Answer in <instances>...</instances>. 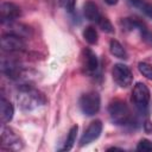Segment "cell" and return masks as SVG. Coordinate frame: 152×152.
Wrapping results in <instances>:
<instances>
[{
	"label": "cell",
	"instance_id": "cell-1",
	"mask_svg": "<svg viewBox=\"0 0 152 152\" xmlns=\"http://www.w3.org/2000/svg\"><path fill=\"white\" fill-rule=\"evenodd\" d=\"M46 102L45 96L37 89L25 86L21 87L18 94V103L24 110H33Z\"/></svg>",
	"mask_w": 152,
	"mask_h": 152
},
{
	"label": "cell",
	"instance_id": "cell-2",
	"mask_svg": "<svg viewBox=\"0 0 152 152\" xmlns=\"http://www.w3.org/2000/svg\"><path fill=\"white\" fill-rule=\"evenodd\" d=\"M108 114L110 121L116 126H126L132 121L131 109L122 100L112 101L108 106Z\"/></svg>",
	"mask_w": 152,
	"mask_h": 152
},
{
	"label": "cell",
	"instance_id": "cell-3",
	"mask_svg": "<svg viewBox=\"0 0 152 152\" xmlns=\"http://www.w3.org/2000/svg\"><path fill=\"white\" fill-rule=\"evenodd\" d=\"M80 108L82 113L87 116H93L95 115L101 107V99L99 93L96 91H87L81 95L80 101H78Z\"/></svg>",
	"mask_w": 152,
	"mask_h": 152
},
{
	"label": "cell",
	"instance_id": "cell-4",
	"mask_svg": "<svg viewBox=\"0 0 152 152\" xmlns=\"http://www.w3.org/2000/svg\"><path fill=\"white\" fill-rule=\"evenodd\" d=\"M150 99H151V94L148 87L142 82L135 83L132 90V102L135 106V108L141 113L145 112L148 108Z\"/></svg>",
	"mask_w": 152,
	"mask_h": 152
},
{
	"label": "cell",
	"instance_id": "cell-5",
	"mask_svg": "<svg viewBox=\"0 0 152 152\" xmlns=\"http://www.w3.org/2000/svg\"><path fill=\"white\" fill-rule=\"evenodd\" d=\"M112 76H113L114 82L120 88H127L133 82V74H132L131 69L124 63L114 64V66L112 69Z\"/></svg>",
	"mask_w": 152,
	"mask_h": 152
},
{
	"label": "cell",
	"instance_id": "cell-6",
	"mask_svg": "<svg viewBox=\"0 0 152 152\" xmlns=\"http://www.w3.org/2000/svg\"><path fill=\"white\" fill-rule=\"evenodd\" d=\"M0 46L2 51L17 52L25 49V42H24V38L21 37H18L11 33H5L0 39Z\"/></svg>",
	"mask_w": 152,
	"mask_h": 152
},
{
	"label": "cell",
	"instance_id": "cell-7",
	"mask_svg": "<svg viewBox=\"0 0 152 152\" xmlns=\"http://www.w3.org/2000/svg\"><path fill=\"white\" fill-rule=\"evenodd\" d=\"M102 122L101 120H94L89 124V126L87 127V129L83 132L81 139H80V146H87L89 144H91L94 140H96L101 133H102Z\"/></svg>",
	"mask_w": 152,
	"mask_h": 152
},
{
	"label": "cell",
	"instance_id": "cell-8",
	"mask_svg": "<svg viewBox=\"0 0 152 152\" xmlns=\"http://www.w3.org/2000/svg\"><path fill=\"white\" fill-rule=\"evenodd\" d=\"M21 15V11L20 7L13 2L10 1H4L0 5V18L2 24H7V23H12L15 21V19H18Z\"/></svg>",
	"mask_w": 152,
	"mask_h": 152
},
{
	"label": "cell",
	"instance_id": "cell-9",
	"mask_svg": "<svg viewBox=\"0 0 152 152\" xmlns=\"http://www.w3.org/2000/svg\"><path fill=\"white\" fill-rule=\"evenodd\" d=\"M82 66L84 72H87L88 75H93L99 68V61L95 52L88 48L83 49L82 51Z\"/></svg>",
	"mask_w": 152,
	"mask_h": 152
},
{
	"label": "cell",
	"instance_id": "cell-10",
	"mask_svg": "<svg viewBox=\"0 0 152 152\" xmlns=\"http://www.w3.org/2000/svg\"><path fill=\"white\" fill-rule=\"evenodd\" d=\"M1 72L11 80H17L21 75V66L13 59L2 58L1 59Z\"/></svg>",
	"mask_w": 152,
	"mask_h": 152
},
{
	"label": "cell",
	"instance_id": "cell-11",
	"mask_svg": "<svg viewBox=\"0 0 152 152\" xmlns=\"http://www.w3.org/2000/svg\"><path fill=\"white\" fill-rule=\"evenodd\" d=\"M1 141L4 146H7L8 148H12V150H19L21 147L19 137L8 127H2Z\"/></svg>",
	"mask_w": 152,
	"mask_h": 152
},
{
	"label": "cell",
	"instance_id": "cell-12",
	"mask_svg": "<svg viewBox=\"0 0 152 152\" xmlns=\"http://www.w3.org/2000/svg\"><path fill=\"white\" fill-rule=\"evenodd\" d=\"M6 25V33H11V34H14V36H18V37H21V38H28L31 36V28L24 24H18L15 21H12V23H7V24H4Z\"/></svg>",
	"mask_w": 152,
	"mask_h": 152
},
{
	"label": "cell",
	"instance_id": "cell-13",
	"mask_svg": "<svg viewBox=\"0 0 152 152\" xmlns=\"http://www.w3.org/2000/svg\"><path fill=\"white\" fill-rule=\"evenodd\" d=\"M83 14L86 17L87 20L93 21V23H99V20L101 19L102 14L97 7V5L90 0H88L84 5H83Z\"/></svg>",
	"mask_w": 152,
	"mask_h": 152
},
{
	"label": "cell",
	"instance_id": "cell-14",
	"mask_svg": "<svg viewBox=\"0 0 152 152\" xmlns=\"http://www.w3.org/2000/svg\"><path fill=\"white\" fill-rule=\"evenodd\" d=\"M14 115V107L13 104L4 96H1L0 100V116L2 124H7L13 119Z\"/></svg>",
	"mask_w": 152,
	"mask_h": 152
},
{
	"label": "cell",
	"instance_id": "cell-15",
	"mask_svg": "<svg viewBox=\"0 0 152 152\" xmlns=\"http://www.w3.org/2000/svg\"><path fill=\"white\" fill-rule=\"evenodd\" d=\"M109 51L114 57H116L119 59H127V52H126L125 48L116 39H112L109 42Z\"/></svg>",
	"mask_w": 152,
	"mask_h": 152
},
{
	"label": "cell",
	"instance_id": "cell-16",
	"mask_svg": "<svg viewBox=\"0 0 152 152\" xmlns=\"http://www.w3.org/2000/svg\"><path fill=\"white\" fill-rule=\"evenodd\" d=\"M77 132H78V126L77 125H74L70 129H69V133L66 135V139L63 144V146L61 147V151H70L75 142H76V137H77Z\"/></svg>",
	"mask_w": 152,
	"mask_h": 152
},
{
	"label": "cell",
	"instance_id": "cell-17",
	"mask_svg": "<svg viewBox=\"0 0 152 152\" xmlns=\"http://www.w3.org/2000/svg\"><path fill=\"white\" fill-rule=\"evenodd\" d=\"M82 34H83L84 40H86L88 44H90V45L97 44L99 34H97V31H96V28H95L94 26H87V27L83 30Z\"/></svg>",
	"mask_w": 152,
	"mask_h": 152
},
{
	"label": "cell",
	"instance_id": "cell-18",
	"mask_svg": "<svg viewBox=\"0 0 152 152\" xmlns=\"http://www.w3.org/2000/svg\"><path fill=\"white\" fill-rule=\"evenodd\" d=\"M138 70L142 76L152 81V65L150 63H146V62L138 63Z\"/></svg>",
	"mask_w": 152,
	"mask_h": 152
},
{
	"label": "cell",
	"instance_id": "cell-19",
	"mask_svg": "<svg viewBox=\"0 0 152 152\" xmlns=\"http://www.w3.org/2000/svg\"><path fill=\"white\" fill-rule=\"evenodd\" d=\"M97 25H99L100 28H101L103 32H106V33H113V32H114V27H113L112 23L109 21L108 18H106V17H103V15H102L101 19L99 20Z\"/></svg>",
	"mask_w": 152,
	"mask_h": 152
},
{
	"label": "cell",
	"instance_id": "cell-20",
	"mask_svg": "<svg viewBox=\"0 0 152 152\" xmlns=\"http://www.w3.org/2000/svg\"><path fill=\"white\" fill-rule=\"evenodd\" d=\"M137 151H140V152H152V142L148 139L139 140V142L137 145Z\"/></svg>",
	"mask_w": 152,
	"mask_h": 152
},
{
	"label": "cell",
	"instance_id": "cell-21",
	"mask_svg": "<svg viewBox=\"0 0 152 152\" xmlns=\"http://www.w3.org/2000/svg\"><path fill=\"white\" fill-rule=\"evenodd\" d=\"M59 1V5L69 13H72L75 11V4H76V0H58Z\"/></svg>",
	"mask_w": 152,
	"mask_h": 152
},
{
	"label": "cell",
	"instance_id": "cell-22",
	"mask_svg": "<svg viewBox=\"0 0 152 152\" xmlns=\"http://www.w3.org/2000/svg\"><path fill=\"white\" fill-rule=\"evenodd\" d=\"M140 10H141V12H142L145 15H147L150 19H152V4L144 2L142 6L140 7Z\"/></svg>",
	"mask_w": 152,
	"mask_h": 152
},
{
	"label": "cell",
	"instance_id": "cell-23",
	"mask_svg": "<svg viewBox=\"0 0 152 152\" xmlns=\"http://www.w3.org/2000/svg\"><path fill=\"white\" fill-rule=\"evenodd\" d=\"M129 2L133 5V6H135V7H138V8H140L141 6H142V4L145 2L144 0H129Z\"/></svg>",
	"mask_w": 152,
	"mask_h": 152
},
{
	"label": "cell",
	"instance_id": "cell-24",
	"mask_svg": "<svg viewBox=\"0 0 152 152\" xmlns=\"http://www.w3.org/2000/svg\"><path fill=\"white\" fill-rule=\"evenodd\" d=\"M118 1H119V0H104V2H106V4H108V5H110V6L116 5V4H118Z\"/></svg>",
	"mask_w": 152,
	"mask_h": 152
}]
</instances>
